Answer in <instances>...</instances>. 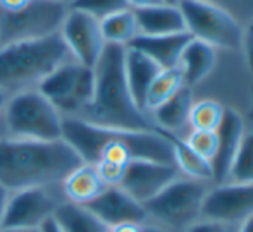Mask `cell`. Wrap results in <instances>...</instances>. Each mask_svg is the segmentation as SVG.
Wrapping results in <instances>:
<instances>
[{
  "label": "cell",
  "instance_id": "obj_1",
  "mask_svg": "<svg viewBox=\"0 0 253 232\" xmlns=\"http://www.w3.org/2000/svg\"><path fill=\"white\" fill-rule=\"evenodd\" d=\"M62 138L86 163H97L100 160L124 165L133 160L174 163L172 146L157 127L150 131L116 129L64 117Z\"/></svg>",
  "mask_w": 253,
  "mask_h": 232
},
{
  "label": "cell",
  "instance_id": "obj_2",
  "mask_svg": "<svg viewBox=\"0 0 253 232\" xmlns=\"http://www.w3.org/2000/svg\"><path fill=\"white\" fill-rule=\"evenodd\" d=\"M83 160L66 139L0 136V184L10 193L62 184Z\"/></svg>",
  "mask_w": 253,
  "mask_h": 232
},
{
  "label": "cell",
  "instance_id": "obj_3",
  "mask_svg": "<svg viewBox=\"0 0 253 232\" xmlns=\"http://www.w3.org/2000/svg\"><path fill=\"white\" fill-rule=\"evenodd\" d=\"M126 46L107 43L95 64V88L91 102L76 119L102 127L129 131L155 129L148 114L141 112L131 96L124 67Z\"/></svg>",
  "mask_w": 253,
  "mask_h": 232
},
{
  "label": "cell",
  "instance_id": "obj_4",
  "mask_svg": "<svg viewBox=\"0 0 253 232\" xmlns=\"http://www.w3.org/2000/svg\"><path fill=\"white\" fill-rule=\"evenodd\" d=\"M71 59L60 33L0 45V93L10 96L35 90L48 74Z\"/></svg>",
  "mask_w": 253,
  "mask_h": 232
},
{
  "label": "cell",
  "instance_id": "obj_5",
  "mask_svg": "<svg viewBox=\"0 0 253 232\" xmlns=\"http://www.w3.org/2000/svg\"><path fill=\"white\" fill-rule=\"evenodd\" d=\"M64 117L38 88L10 95L0 120V136L52 141L62 139Z\"/></svg>",
  "mask_w": 253,
  "mask_h": 232
},
{
  "label": "cell",
  "instance_id": "obj_6",
  "mask_svg": "<svg viewBox=\"0 0 253 232\" xmlns=\"http://www.w3.org/2000/svg\"><path fill=\"white\" fill-rule=\"evenodd\" d=\"M209 188L203 181L174 179L153 198L143 203L148 222L169 231L190 227L200 217L202 203Z\"/></svg>",
  "mask_w": 253,
  "mask_h": 232
},
{
  "label": "cell",
  "instance_id": "obj_7",
  "mask_svg": "<svg viewBox=\"0 0 253 232\" xmlns=\"http://www.w3.org/2000/svg\"><path fill=\"white\" fill-rule=\"evenodd\" d=\"M177 7L184 17L186 31L193 38L212 45L213 48H241L243 28L233 14L215 2L179 0Z\"/></svg>",
  "mask_w": 253,
  "mask_h": 232
},
{
  "label": "cell",
  "instance_id": "obj_8",
  "mask_svg": "<svg viewBox=\"0 0 253 232\" xmlns=\"http://www.w3.org/2000/svg\"><path fill=\"white\" fill-rule=\"evenodd\" d=\"M93 88V67H86L71 59L48 74L38 90L50 100L60 116L76 119L91 102Z\"/></svg>",
  "mask_w": 253,
  "mask_h": 232
},
{
  "label": "cell",
  "instance_id": "obj_9",
  "mask_svg": "<svg viewBox=\"0 0 253 232\" xmlns=\"http://www.w3.org/2000/svg\"><path fill=\"white\" fill-rule=\"evenodd\" d=\"M67 12L69 3L60 0H31L19 12H0V45L52 37L60 31Z\"/></svg>",
  "mask_w": 253,
  "mask_h": 232
},
{
  "label": "cell",
  "instance_id": "obj_10",
  "mask_svg": "<svg viewBox=\"0 0 253 232\" xmlns=\"http://www.w3.org/2000/svg\"><path fill=\"white\" fill-rule=\"evenodd\" d=\"M62 186H40L10 193L0 229H40L66 203Z\"/></svg>",
  "mask_w": 253,
  "mask_h": 232
},
{
  "label": "cell",
  "instance_id": "obj_11",
  "mask_svg": "<svg viewBox=\"0 0 253 232\" xmlns=\"http://www.w3.org/2000/svg\"><path fill=\"white\" fill-rule=\"evenodd\" d=\"M253 215V183H222L209 189L200 217L220 224H238Z\"/></svg>",
  "mask_w": 253,
  "mask_h": 232
},
{
  "label": "cell",
  "instance_id": "obj_12",
  "mask_svg": "<svg viewBox=\"0 0 253 232\" xmlns=\"http://www.w3.org/2000/svg\"><path fill=\"white\" fill-rule=\"evenodd\" d=\"M59 33L74 60L86 67H95L107 45L97 17L69 9Z\"/></svg>",
  "mask_w": 253,
  "mask_h": 232
},
{
  "label": "cell",
  "instance_id": "obj_13",
  "mask_svg": "<svg viewBox=\"0 0 253 232\" xmlns=\"http://www.w3.org/2000/svg\"><path fill=\"white\" fill-rule=\"evenodd\" d=\"M179 177L176 163H164L155 160H133L129 162L119 188L129 193L140 203H147L169 183Z\"/></svg>",
  "mask_w": 253,
  "mask_h": 232
},
{
  "label": "cell",
  "instance_id": "obj_14",
  "mask_svg": "<svg viewBox=\"0 0 253 232\" xmlns=\"http://www.w3.org/2000/svg\"><path fill=\"white\" fill-rule=\"evenodd\" d=\"M91 213L98 217L107 227H116L119 224H145L148 222L147 210L143 203L134 199L123 188H107L97 199L86 205Z\"/></svg>",
  "mask_w": 253,
  "mask_h": 232
},
{
  "label": "cell",
  "instance_id": "obj_15",
  "mask_svg": "<svg viewBox=\"0 0 253 232\" xmlns=\"http://www.w3.org/2000/svg\"><path fill=\"white\" fill-rule=\"evenodd\" d=\"M215 133L217 152L210 163H212L213 170V181L217 184H222L229 179L231 167H233L236 153L245 138V120L241 114L234 109H226Z\"/></svg>",
  "mask_w": 253,
  "mask_h": 232
},
{
  "label": "cell",
  "instance_id": "obj_16",
  "mask_svg": "<svg viewBox=\"0 0 253 232\" xmlns=\"http://www.w3.org/2000/svg\"><path fill=\"white\" fill-rule=\"evenodd\" d=\"M191 38L193 37L188 31L174 35H155V37L138 35L127 46L143 52L153 62L159 64L160 69H169V67H176L179 64L181 53Z\"/></svg>",
  "mask_w": 253,
  "mask_h": 232
},
{
  "label": "cell",
  "instance_id": "obj_17",
  "mask_svg": "<svg viewBox=\"0 0 253 232\" xmlns=\"http://www.w3.org/2000/svg\"><path fill=\"white\" fill-rule=\"evenodd\" d=\"M124 67H126V79L129 86L131 96L141 112H145V100L150 88L152 81L160 73V66L155 64L148 55L136 48L126 46V57H124ZM147 114V112H145Z\"/></svg>",
  "mask_w": 253,
  "mask_h": 232
},
{
  "label": "cell",
  "instance_id": "obj_18",
  "mask_svg": "<svg viewBox=\"0 0 253 232\" xmlns=\"http://www.w3.org/2000/svg\"><path fill=\"white\" fill-rule=\"evenodd\" d=\"M136 16L140 35H174L184 33L186 23L179 7L172 3H159V5L133 9Z\"/></svg>",
  "mask_w": 253,
  "mask_h": 232
},
{
  "label": "cell",
  "instance_id": "obj_19",
  "mask_svg": "<svg viewBox=\"0 0 253 232\" xmlns=\"http://www.w3.org/2000/svg\"><path fill=\"white\" fill-rule=\"evenodd\" d=\"M62 193L67 203L86 206L107 189L93 163L83 162L62 181Z\"/></svg>",
  "mask_w": 253,
  "mask_h": 232
},
{
  "label": "cell",
  "instance_id": "obj_20",
  "mask_svg": "<svg viewBox=\"0 0 253 232\" xmlns=\"http://www.w3.org/2000/svg\"><path fill=\"white\" fill-rule=\"evenodd\" d=\"M217 62V53L212 45L191 38L188 45L184 46L183 53L179 57V69L183 73L184 86H195L202 83L207 76L213 71Z\"/></svg>",
  "mask_w": 253,
  "mask_h": 232
},
{
  "label": "cell",
  "instance_id": "obj_21",
  "mask_svg": "<svg viewBox=\"0 0 253 232\" xmlns=\"http://www.w3.org/2000/svg\"><path fill=\"white\" fill-rule=\"evenodd\" d=\"M193 105V95L190 86H183L177 93H174L169 100L159 105L155 110H152L153 126L162 131L177 134L188 124L190 119V110Z\"/></svg>",
  "mask_w": 253,
  "mask_h": 232
},
{
  "label": "cell",
  "instance_id": "obj_22",
  "mask_svg": "<svg viewBox=\"0 0 253 232\" xmlns=\"http://www.w3.org/2000/svg\"><path fill=\"white\" fill-rule=\"evenodd\" d=\"M159 129V127H157ZM167 139H169L170 146H172V155H174V163H176L177 169H181L186 174L190 179L197 181H213V170L212 163L209 160H205L203 156L198 155L193 148L186 143V139L169 131L159 129Z\"/></svg>",
  "mask_w": 253,
  "mask_h": 232
},
{
  "label": "cell",
  "instance_id": "obj_23",
  "mask_svg": "<svg viewBox=\"0 0 253 232\" xmlns=\"http://www.w3.org/2000/svg\"><path fill=\"white\" fill-rule=\"evenodd\" d=\"M100 28L105 43L121 46H127L134 37L140 35L136 16H134V10L131 7L103 17L100 21Z\"/></svg>",
  "mask_w": 253,
  "mask_h": 232
},
{
  "label": "cell",
  "instance_id": "obj_24",
  "mask_svg": "<svg viewBox=\"0 0 253 232\" xmlns=\"http://www.w3.org/2000/svg\"><path fill=\"white\" fill-rule=\"evenodd\" d=\"M53 219L60 224L64 232H109V227L86 206L67 201L57 210Z\"/></svg>",
  "mask_w": 253,
  "mask_h": 232
},
{
  "label": "cell",
  "instance_id": "obj_25",
  "mask_svg": "<svg viewBox=\"0 0 253 232\" xmlns=\"http://www.w3.org/2000/svg\"><path fill=\"white\" fill-rule=\"evenodd\" d=\"M184 86L183 73H181L179 66L169 67V69H162L152 81L150 88L147 93V100H145V112L150 114L159 105H162L166 100H169L174 93H177Z\"/></svg>",
  "mask_w": 253,
  "mask_h": 232
},
{
  "label": "cell",
  "instance_id": "obj_26",
  "mask_svg": "<svg viewBox=\"0 0 253 232\" xmlns=\"http://www.w3.org/2000/svg\"><path fill=\"white\" fill-rule=\"evenodd\" d=\"M224 110L215 100H202L191 105L188 124L197 131H215L224 117Z\"/></svg>",
  "mask_w": 253,
  "mask_h": 232
},
{
  "label": "cell",
  "instance_id": "obj_27",
  "mask_svg": "<svg viewBox=\"0 0 253 232\" xmlns=\"http://www.w3.org/2000/svg\"><path fill=\"white\" fill-rule=\"evenodd\" d=\"M229 177L234 183H253V133L245 134Z\"/></svg>",
  "mask_w": 253,
  "mask_h": 232
},
{
  "label": "cell",
  "instance_id": "obj_28",
  "mask_svg": "<svg viewBox=\"0 0 253 232\" xmlns=\"http://www.w3.org/2000/svg\"><path fill=\"white\" fill-rule=\"evenodd\" d=\"M127 7H129L127 0H71L69 2V9L90 14V16L97 17L98 21L114 12L127 9Z\"/></svg>",
  "mask_w": 253,
  "mask_h": 232
},
{
  "label": "cell",
  "instance_id": "obj_29",
  "mask_svg": "<svg viewBox=\"0 0 253 232\" xmlns=\"http://www.w3.org/2000/svg\"><path fill=\"white\" fill-rule=\"evenodd\" d=\"M186 143L198 153V155L203 156L205 160H209V162H212V158L215 156V152H217V133L215 131L193 129L190 136H188Z\"/></svg>",
  "mask_w": 253,
  "mask_h": 232
},
{
  "label": "cell",
  "instance_id": "obj_30",
  "mask_svg": "<svg viewBox=\"0 0 253 232\" xmlns=\"http://www.w3.org/2000/svg\"><path fill=\"white\" fill-rule=\"evenodd\" d=\"M97 167V172L100 176V179L103 181V184L107 188H117L121 186L124 179V174H126V169L127 165L124 163H116V162H105V160H100V162L93 163Z\"/></svg>",
  "mask_w": 253,
  "mask_h": 232
},
{
  "label": "cell",
  "instance_id": "obj_31",
  "mask_svg": "<svg viewBox=\"0 0 253 232\" xmlns=\"http://www.w3.org/2000/svg\"><path fill=\"white\" fill-rule=\"evenodd\" d=\"M241 48H243L245 60H247L248 71H250L252 76H253V19L243 28V37H241Z\"/></svg>",
  "mask_w": 253,
  "mask_h": 232
},
{
  "label": "cell",
  "instance_id": "obj_32",
  "mask_svg": "<svg viewBox=\"0 0 253 232\" xmlns=\"http://www.w3.org/2000/svg\"><path fill=\"white\" fill-rule=\"evenodd\" d=\"M186 232H231L227 224L213 222V220H202V222L191 224Z\"/></svg>",
  "mask_w": 253,
  "mask_h": 232
},
{
  "label": "cell",
  "instance_id": "obj_33",
  "mask_svg": "<svg viewBox=\"0 0 253 232\" xmlns=\"http://www.w3.org/2000/svg\"><path fill=\"white\" fill-rule=\"evenodd\" d=\"M109 232H143V224H134V222L119 224L116 227H110Z\"/></svg>",
  "mask_w": 253,
  "mask_h": 232
},
{
  "label": "cell",
  "instance_id": "obj_34",
  "mask_svg": "<svg viewBox=\"0 0 253 232\" xmlns=\"http://www.w3.org/2000/svg\"><path fill=\"white\" fill-rule=\"evenodd\" d=\"M9 198H10V191L0 184V227H2L3 215H5V208H7V203H9Z\"/></svg>",
  "mask_w": 253,
  "mask_h": 232
},
{
  "label": "cell",
  "instance_id": "obj_35",
  "mask_svg": "<svg viewBox=\"0 0 253 232\" xmlns=\"http://www.w3.org/2000/svg\"><path fill=\"white\" fill-rule=\"evenodd\" d=\"M131 9H143V7L159 5V3H166L164 0H127Z\"/></svg>",
  "mask_w": 253,
  "mask_h": 232
},
{
  "label": "cell",
  "instance_id": "obj_36",
  "mask_svg": "<svg viewBox=\"0 0 253 232\" xmlns=\"http://www.w3.org/2000/svg\"><path fill=\"white\" fill-rule=\"evenodd\" d=\"M40 232H64V229L60 227V224L55 219H50L40 227Z\"/></svg>",
  "mask_w": 253,
  "mask_h": 232
},
{
  "label": "cell",
  "instance_id": "obj_37",
  "mask_svg": "<svg viewBox=\"0 0 253 232\" xmlns=\"http://www.w3.org/2000/svg\"><path fill=\"white\" fill-rule=\"evenodd\" d=\"M143 232H172L169 229L162 226H157V224H152V222H145L143 224Z\"/></svg>",
  "mask_w": 253,
  "mask_h": 232
},
{
  "label": "cell",
  "instance_id": "obj_38",
  "mask_svg": "<svg viewBox=\"0 0 253 232\" xmlns=\"http://www.w3.org/2000/svg\"><path fill=\"white\" fill-rule=\"evenodd\" d=\"M240 232H253V215L248 217L247 220H243V222H241Z\"/></svg>",
  "mask_w": 253,
  "mask_h": 232
},
{
  "label": "cell",
  "instance_id": "obj_39",
  "mask_svg": "<svg viewBox=\"0 0 253 232\" xmlns=\"http://www.w3.org/2000/svg\"><path fill=\"white\" fill-rule=\"evenodd\" d=\"M248 120L253 122V81H252V86H250V105H248V114H247Z\"/></svg>",
  "mask_w": 253,
  "mask_h": 232
},
{
  "label": "cell",
  "instance_id": "obj_40",
  "mask_svg": "<svg viewBox=\"0 0 253 232\" xmlns=\"http://www.w3.org/2000/svg\"><path fill=\"white\" fill-rule=\"evenodd\" d=\"M9 96L5 93H0V120H2V112H3V107H5V102Z\"/></svg>",
  "mask_w": 253,
  "mask_h": 232
},
{
  "label": "cell",
  "instance_id": "obj_41",
  "mask_svg": "<svg viewBox=\"0 0 253 232\" xmlns=\"http://www.w3.org/2000/svg\"><path fill=\"white\" fill-rule=\"evenodd\" d=\"M0 232H40V229H0Z\"/></svg>",
  "mask_w": 253,
  "mask_h": 232
},
{
  "label": "cell",
  "instance_id": "obj_42",
  "mask_svg": "<svg viewBox=\"0 0 253 232\" xmlns=\"http://www.w3.org/2000/svg\"><path fill=\"white\" fill-rule=\"evenodd\" d=\"M164 2H166V3H172V5H177V2H179V0H164Z\"/></svg>",
  "mask_w": 253,
  "mask_h": 232
},
{
  "label": "cell",
  "instance_id": "obj_43",
  "mask_svg": "<svg viewBox=\"0 0 253 232\" xmlns=\"http://www.w3.org/2000/svg\"><path fill=\"white\" fill-rule=\"evenodd\" d=\"M60 2H66V3H69V2H71V0H60Z\"/></svg>",
  "mask_w": 253,
  "mask_h": 232
},
{
  "label": "cell",
  "instance_id": "obj_44",
  "mask_svg": "<svg viewBox=\"0 0 253 232\" xmlns=\"http://www.w3.org/2000/svg\"><path fill=\"white\" fill-rule=\"evenodd\" d=\"M203 2H215V0H203Z\"/></svg>",
  "mask_w": 253,
  "mask_h": 232
}]
</instances>
